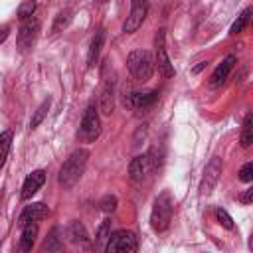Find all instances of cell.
I'll return each instance as SVG.
<instances>
[{
	"label": "cell",
	"mask_w": 253,
	"mask_h": 253,
	"mask_svg": "<svg viewBox=\"0 0 253 253\" xmlns=\"http://www.w3.org/2000/svg\"><path fill=\"white\" fill-rule=\"evenodd\" d=\"M219 176H221V158L213 156L204 168V178H202V184H200V192L202 194H210L215 188Z\"/></svg>",
	"instance_id": "cell-8"
},
{
	"label": "cell",
	"mask_w": 253,
	"mask_h": 253,
	"mask_svg": "<svg viewBox=\"0 0 253 253\" xmlns=\"http://www.w3.org/2000/svg\"><path fill=\"white\" fill-rule=\"evenodd\" d=\"M49 105H51V101L45 99V101L36 109V113H34V117H32V121H30V128H38V126H40V123L45 119V115H47V111H49Z\"/></svg>",
	"instance_id": "cell-22"
},
{
	"label": "cell",
	"mask_w": 253,
	"mask_h": 253,
	"mask_svg": "<svg viewBox=\"0 0 253 253\" xmlns=\"http://www.w3.org/2000/svg\"><path fill=\"white\" fill-rule=\"evenodd\" d=\"M158 101V91H136V93H130L128 97V105L134 107V109H150L154 103Z\"/></svg>",
	"instance_id": "cell-14"
},
{
	"label": "cell",
	"mask_w": 253,
	"mask_h": 253,
	"mask_svg": "<svg viewBox=\"0 0 253 253\" xmlns=\"http://www.w3.org/2000/svg\"><path fill=\"white\" fill-rule=\"evenodd\" d=\"M38 237V223H28L22 227V235H20V243H18V251L20 253H30L34 243Z\"/></svg>",
	"instance_id": "cell-15"
},
{
	"label": "cell",
	"mask_w": 253,
	"mask_h": 253,
	"mask_svg": "<svg viewBox=\"0 0 253 253\" xmlns=\"http://www.w3.org/2000/svg\"><path fill=\"white\" fill-rule=\"evenodd\" d=\"M126 65H128L130 75L136 81H140V83H146L152 77V73H154V57L146 49H134V51H130L128 57H126Z\"/></svg>",
	"instance_id": "cell-2"
},
{
	"label": "cell",
	"mask_w": 253,
	"mask_h": 253,
	"mask_svg": "<svg viewBox=\"0 0 253 253\" xmlns=\"http://www.w3.org/2000/svg\"><path fill=\"white\" fill-rule=\"evenodd\" d=\"M239 180L241 182H251L253 180V162H245L239 170Z\"/></svg>",
	"instance_id": "cell-27"
},
{
	"label": "cell",
	"mask_w": 253,
	"mask_h": 253,
	"mask_svg": "<svg viewBox=\"0 0 253 253\" xmlns=\"http://www.w3.org/2000/svg\"><path fill=\"white\" fill-rule=\"evenodd\" d=\"M117 196H113V194H107V196H103L101 198V202H99V208L105 211V213H111V211H115L117 210Z\"/></svg>",
	"instance_id": "cell-24"
},
{
	"label": "cell",
	"mask_w": 253,
	"mask_h": 253,
	"mask_svg": "<svg viewBox=\"0 0 253 253\" xmlns=\"http://www.w3.org/2000/svg\"><path fill=\"white\" fill-rule=\"evenodd\" d=\"M34 10H36V2H22V4L18 6V18L24 22V20L32 18Z\"/></svg>",
	"instance_id": "cell-25"
},
{
	"label": "cell",
	"mask_w": 253,
	"mask_h": 253,
	"mask_svg": "<svg viewBox=\"0 0 253 253\" xmlns=\"http://www.w3.org/2000/svg\"><path fill=\"white\" fill-rule=\"evenodd\" d=\"M172 213H174V204H172V198L164 192L160 194L154 204H152V210H150V225L154 231H164L168 229L170 221H172Z\"/></svg>",
	"instance_id": "cell-3"
},
{
	"label": "cell",
	"mask_w": 253,
	"mask_h": 253,
	"mask_svg": "<svg viewBox=\"0 0 253 253\" xmlns=\"http://www.w3.org/2000/svg\"><path fill=\"white\" fill-rule=\"evenodd\" d=\"M235 61H237V57L235 55H227L215 69H213V73H211V77H210V87H219L225 79H227V75L231 73V69H233V65H235Z\"/></svg>",
	"instance_id": "cell-13"
},
{
	"label": "cell",
	"mask_w": 253,
	"mask_h": 253,
	"mask_svg": "<svg viewBox=\"0 0 253 253\" xmlns=\"http://www.w3.org/2000/svg\"><path fill=\"white\" fill-rule=\"evenodd\" d=\"M73 12L71 10H61L57 16H55V22H53V32H61L63 28H67L69 26V22H71V16Z\"/></svg>",
	"instance_id": "cell-23"
},
{
	"label": "cell",
	"mask_w": 253,
	"mask_h": 253,
	"mask_svg": "<svg viewBox=\"0 0 253 253\" xmlns=\"http://www.w3.org/2000/svg\"><path fill=\"white\" fill-rule=\"evenodd\" d=\"M136 249H138V239L128 229L113 231L105 245V253H136Z\"/></svg>",
	"instance_id": "cell-4"
},
{
	"label": "cell",
	"mask_w": 253,
	"mask_h": 253,
	"mask_svg": "<svg viewBox=\"0 0 253 253\" xmlns=\"http://www.w3.org/2000/svg\"><path fill=\"white\" fill-rule=\"evenodd\" d=\"M38 34H40V20L34 18V16L28 18V20H24L22 26H20V30H18V49L22 53L28 51L36 43Z\"/></svg>",
	"instance_id": "cell-7"
},
{
	"label": "cell",
	"mask_w": 253,
	"mask_h": 253,
	"mask_svg": "<svg viewBox=\"0 0 253 253\" xmlns=\"http://www.w3.org/2000/svg\"><path fill=\"white\" fill-rule=\"evenodd\" d=\"M251 12H253V8L249 6V8H245L239 16H237V20L231 24V28H229V34L231 36H237V34H241L247 26H249V20H251Z\"/></svg>",
	"instance_id": "cell-20"
},
{
	"label": "cell",
	"mask_w": 253,
	"mask_h": 253,
	"mask_svg": "<svg viewBox=\"0 0 253 253\" xmlns=\"http://www.w3.org/2000/svg\"><path fill=\"white\" fill-rule=\"evenodd\" d=\"M206 65H208V61H200V63H198V65L194 67V73H198V71H202V69H204Z\"/></svg>",
	"instance_id": "cell-31"
},
{
	"label": "cell",
	"mask_w": 253,
	"mask_h": 253,
	"mask_svg": "<svg viewBox=\"0 0 253 253\" xmlns=\"http://www.w3.org/2000/svg\"><path fill=\"white\" fill-rule=\"evenodd\" d=\"M215 219H217V223L223 225L225 229H233V219H231V215H229L225 210L217 208V210H215Z\"/></svg>",
	"instance_id": "cell-26"
},
{
	"label": "cell",
	"mask_w": 253,
	"mask_h": 253,
	"mask_svg": "<svg viewBox=\"0 0 253 253\" xmlns=\"http://www.w3.org/2000/svg\"><path fill=\"white\" fill-rule=\"evenodd\" d=\"M239 142H241L243 148H249L251 142H253V115L251 113H247L245 119H243V128H241Z\"/></svg>",
	"instance_id": "cell-17"
},
{
	"label": "cell",
	"mask_w": 253,
	"mask_h": 253,
	"mask_svg": "<svg viewBox=\"0 0 253 253\" xmlns=\"http://www.w3.org/2000/svg\"><path fill=\"white\" fill-rule=\"evenodd\" d=\"M146 12H148V4L146 2H132L130 4V12H128V16H126V20L123 24V32L125 34L136 32L144 22Z\"/></svg>",
	"instance_id": "cell-9"
},
{
	"label": "cell",
	"mask_w": 253,
	"mask_h": 253,
	"mask_svg": "<svg viewBox=\"0 0 253 253\" xmlns=\"http://www.w3.org/2000/svg\"><path fill=\"white\" fill-rule=\"evenodd\" d=\"M103 42H105V34L103 30L97 32L91 40V45H89V51H87V67H93L97 61H99V53H101V47H103Z\"/></svg>",
	"instance_id": "cell-16"
},
{
	"label": "cell",
	"mask_w": 253,
	"mask_h": 253,
	"mask_svg": "<svg viewBox=\"0 0 253 253\" xmlns=\"http://www.w3.org/2000/svg\"><path fill=\"white\" fill-rule=\"evenodd\" d=\"M144 166H146V158L144 156H134L128 164V176L132 182H140L144 176Z\"/></svg>",
	"instance_id": "cell-18"
},
{
	"label": "cell",
	"mask_w": 253,
	"mask_h": 253,
	"mask_svg": "<svg viewBox=\"0 0 253 253\" xmlns=\"http://www.w3.org/2000/svg\"><path fill=\"white\" fill-rule=\"evenodd\" d=\"M113 105H115V81L111 77H105L103 79V85H101V93H99V111L103 115H111L113 113Z\"/></svg>",
	"instance_id": "cell-11"
},
{
	"label": "cell",
	"mask_w": 253,
	"mask_h": 253,
	"mask_svg": "<svg viewBox=\"0 0 253 253\" xmlns=\"http://www.w3.org/2000/svg\"><path fill=\"white\" fill-rule=\"evenodd\" d=\"M10 146H12V130H4V132H0V170H2L4 164H6Z\"/></svg>",
	"instance_id": "cell-21"
},
{
	"label": "cell",
	"mask_w": 253,
	"mask_h": 253,
	"mask_svg": "<svg viewBox=\"0 0 253 253\" xmlns=\"http://www.w3.org/2000/svg\"><path fill=\"white\" fill-rule=\"evenodd\" d=\"M47 215H49L47 206L42 204V202H36V204H30V206H26V208L22 210V213H20V217H18V225L24 227V225H28V223H38L40 219H43V217H47Z\"/></svg>",
	"instance_id": "cell-10"
},
{
	"label": "cell",
	"mask_w": 253,
	"mask_h": 253,
	"mask_svg": "<svg viewBox=\"0 0 253 253\" xmlns=\"http://www.w3.org/2000/svg\"><path fill=\"white\" fill-rule=\"evenodd\" d=\"M45 182V170H34L32 174H28V178L24 180L22 184V192H20V198L22 200H30Z\"/></svg>",
	"instance_id": "cell-12"
},
{
	"label": "cell",
	"mask_w": 253,
	"mask_h": 253,
	"mask_svg": "<svg viewBox=\"0 0 253 253\" xmlns=\"http://www.w3.org/2000/svg\"><path fill=\"white\" fill-rule=\"evenodd\" d=\"M154 67L158 69L160 75L164 77H174V65L170 63V57L166 53V45H164V30H158L156 38H154Z\"/></svg>",
	"instance_id": "cell-6"
},
{
	"label": "cell",
	"mask_w": 253,
	"mask_h": 253,
	"mask_svg": "<svg viewBox=\"0 0 253 253\" xmlns=\"http://www.w3.org/2000/svg\"><path fill=\"white\" fill-rule=\"evenodd\" d=\"M67 237H69L73 243H81V245L89 243V235H87L85 227H83L79 221H73V223L67 227Z\"/></svg>",
	"instance_id": "cell-19"
},
{
	"label": "cell",
	"mask_w": 253,
	"mask_h": 253,
	"mask_svg": "<svg viewBox=\"0 0 253 253\" xmlns=\"http://www.w3.org/2000/svg\"><path fill=\"white\" fill-rule=\"evenodd\" d=\"M237 200H239L241 204H251V200H253V188H247Z\"/></svg>",
	"instance_id": "cell-29"
},
{
	"label": "cell",
	"mask_w": 253,
	"mask_h": 253,
	"mask_svg": "<svg viewBox=\"0 0 253 253\" xmlns=\"http://www.w3.org/2000/svg\"><path fill=\"white\" fill-rule=\"evenodd\" d=\"M99 134H101V119H99V113H97L95 105L91 103L83 113L81 126H79V136L85 142H95L99 138Z\"/></svg>",
	"instance_id": "cell-5"
},
{
	"label": "cell",
	"mask_w": 253,
	"mask_h": 253,
	"mask_svg": "<svg viewBox=\"0 0 253 253\" xmlns=\"http://www.w3.org/2000/svg\"><path fill=\"white\" fill-rule=\"evenodd\" d=\"M8 34H10V28H8V26L0 28V43H2V42H4L6 38H8Z\"/></svg>",
	"instance_id": "cell-30"
},
{
	"label": "cell",
	"mask_w": 253,
	"mask_h": 253,
	"mask_svg": "<svg viewBox=\"0 0 253 253\" xmlns=\"http://www.w3.org/2000/svg\"><path fill=\"white\" fill-rule=\"evenodd\" d=\"M109 235H111V233H109V219H105L103 225H101L99 231H97V239L103 241V239H109Z\"/></svg>",
	"instance_id": "cell-28"
},
{
	"label": "cell",
	"mask_w": 253,
	"mask_h": 253,
	"mask_svg": "<svg viewBox=\"0 0 253 253\" xmlns=\"http://www.w3.org/2000/svg\"><path fill=\"white\" fill-rule=\"evenodd\" d=\"M87 160H89V150H85V148L73 150L67 156V160L61 164L59 174H57V182L63 188H73L81 180V176L85 172V166H87Z\"/></svg>",
	"instance_id": "cell-1"
}]
</instances>
